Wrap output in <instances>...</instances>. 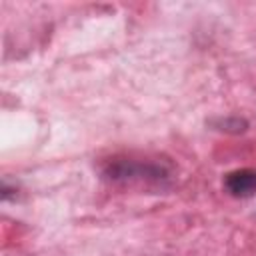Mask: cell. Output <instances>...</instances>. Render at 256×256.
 Here are the masks:
<instances>
[{
  "instance_id": "1",
  "label": "cell",
  "mask_w": 256,
  "mask_h": 256,
  "mask_svg": "<svg viewBox=\"0 0 256 256\" xmlns=\"http://www.w3.org/2000/svg\"><path fill=\"white\" fill-rule=\"evenodd\" d=\"M104 178L112 182H132V180H150L162 182L168 178V172L158 164H142L132 160H116L104 170Z\"/></svg>"
},
{
  "instance_id": "2",
  "label": "cell",
  "mask_w": 256,
  "mask_h": 256,
  "mask_svg": "<svg viewBox=\"0 0 256 256\" xmlns=\"http://www.w3.org/2000/svg\"><path fill=\"white\" fill-rule=\"evenodd\" d=\"M224 190L234 198H250L256 194V168L232 170L222 180Z\"/></svg>"
}]
</instances>
